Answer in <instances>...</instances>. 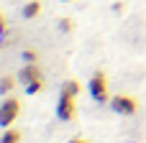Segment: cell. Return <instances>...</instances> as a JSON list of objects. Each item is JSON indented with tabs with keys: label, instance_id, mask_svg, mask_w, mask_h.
Masks as SVG:
<instances>
[{
	"label": "cell",
	"instance_id": "6da1fadb",
	"mask_svg": "<svg viewBox=\"0 0 146 143\" xmlns=\"http://www.w3.org/2000/svg\"><path fill=\"white\" fill-rule=\"evenodd\" d=\"M87 92L95 102H110L108 97V79H105V72H92L90 82H87Z\"/></svg>",
	"mask_w": 146,
	"mask_h": 143
},
{
	"label": "cell",
	"instance_id": "7a4b0ae2",
	"mask_svg": "<svg viewBox=\"0 0 146 143\" xmlns=\"http://www.w3.org/2000/svg\"><path fill=\"white\" fill-rule=\"evenodd\" d=\"M18 115H21V100L18 97H5L0 102V128L3 130L10 128L18 120Z\"/></svg>",
	"mask_w": 146,
	"mask_h": 143
},
{
	"label": "cell",
	"instance_id": "3957f363",
	"mask_svg": "<svg viewBox=\"0 0 146 143\" xmlns=\"http://www.w3.org/2000/svg\"><path fill=\"white\" fill-rule=\"evenodd\" d=\"M110 110H113L115 115L131 118V115H136V110H139V102H136L131 95H115V97H110Z\"/></svg>",
	"mask_w": 146,
	"mask_h": 143
},
{
	"label": "cell",
	"instance_id": "277c9868",
	"mask_svg": "<svg viewBox=\"0 0 146 143\" xmlns=\"http://www.w3.org/2000/svg\"><path fill=\"white\" fill-rule=\"evenodd\" d=\"M56 118H59L62 123H69V120L74 118V97L59 92V100H56Z\"/></svg>",
	"mask_w": 146,
	"mask_h": 143
},
{
	"label": "cell",
	"instance_id": "5b68a950",
	"mask_svg": "<svg viewBox=\"0 0 146 143\" xmlns=\"http://www.w3.org/2000/svg\"><path fill=\"white\" fill-rule=\"evenodd\" d=\"M36 79H41V69H38V64H23V69L18 72V82L28 84V82H36Z\"/></svg>",
	"mask_w": 146,
	"mask_h": 143
},
{
	"label": "cell",
	"instance_id": "8992f818",
	"mask_svg": "<svg viewBox=\"0 0 146 143\" xmlns=\"http://www.w3.org/2000/svg\"><path fill=\"white\" fill-rule=\"evenodd\" d=\"M41 13V3L38 0H28L26 5H23V10H21V15L26 18V20H31V18H36Z\"/></svg>",
	"mask_w": 146,
	"mask_h": 143
},
{
	"label": "cell",
	"instance_id": "52a82bcc",
	"mask_svg": "<svg viewBox=\"0 0 146 143\" xmlns=\"http://www.w3.org/2000/svg\"><path fill=\"white\" fill-rule=\"evenodd\" d=\"M80 90H82V87H80V82H77V79H67V82L62 84V95H69V97H77V95H80Z\"/></svg>",
	"mask_w": 146,
	"mask_h": 143
},
{
	"label": "cell",
	"instance_id": "ba28073f",
	"mask_svg": "<svg viewBox=\"0 0 146 143\" xmlns=\"http://www.w3.org/2000/svg\"><path fill=\"white\" fill-rule=\"evenodd\" d=\"M0 143H21V133L15 128H5V133L0 136Z\"/></svg>",
	"mask_w": 146,
	"mask_h": 143
},
{
	"label": "cell",
	"instance_id": "9c48e42d",
	"mask_svg": "<svg viewBox=\"0 0 146 143\" xmlns=\"http://www.w3.org/2000/svg\"><path fill=\"white\" fill-rule=\"evenodd\" d=\"M15 90V79L13 77H0V95H10Z\"/></svg>",
	"mask_w": 146,
	"mask_h": 143
},
{
	"label": "cell",
	"instance_id": "30bf717a",
	"mask_svg": "<svg viewBox=\"0 0 146 143\" xmlns=\"http://www.w3.org/2000/svg\"><path fill=\"white\" fill-rule=\"evenodd\" d=\"M41 90H44V77L36 79V82H28V84H26V95H38Z\"/></svg>",
	"mask_w": 146,
	"mask_h": 143
},
{
	"label": "cell",
	"instance_id": "8fae6325",
	"mask_svg": "<svg viewBox=\"0 0 146 143\" xmlns=\"http://www.w3.org/2000/svg\"><path fill=\"white\" fill-rule=\"evenodd\" d=\"M21 59H23L26 64H38V54H36L33 49H26V51H21Z\"/></svg>",
	"mask_w": 146,
	"mask_h": 143
},
{
	"label": "cell",
	"instance_id": "7c38bea8",
	"mask_svg": "<svg viewBox=\"0 0 146 143\" xmlns=\"http://www.w3.org/2000/svg\"><path fill=\"white\" fill-rule=\"evenodd\" d=\"M72 28H74L72 18H59V31H62V33H69Z\"/></svg>",
	"mask_w": 146,
	"mask_h": 143
},
{
	"label": "cell",
	"instance_id": "4fadbf2b",
	"mask_svg": "<svg viewBox=\"0 0 146 143\" xmlns=\"http://www.w3.org/2000/svg\"><path fill=\"white\" fill-rule=\"evenodd\" d=\"M8 33V26H5V18H3V13H0V38Z\"/></svg>",
	"mask_w": 146,
	"mask_h": 143
},
{
	"label": "cell",
	"instance_id": "5bb4252c",
	"mask_svg": "<svg viewBox=\"0 0 146 143\" xmlns=\"http://www.w3.org/2000/svg\"><path fill=\"white\" fill-rule=\"evenodd\" d=\"M113 10H115V13H123L126 5H123V3H113Z\"/></svg>",
	"mask_w": 146,
	"mask_h": 143
},
{
	"label": "cell",
	"instance_id": "9a60e30c",
	"mask_svg": "<svg viewBox=\"0 0 146 143\" xmlns=\"http://www.w3.org/2000/svg\"><path fill=\"white\" fill-rule=\"evenodd\" d=\"M69 143H87V141H82V138H72Z\"/></svg>",
	"mask_w": 146,
	"mask_h": 143
},
{
	"label": "cell",
	"instance_id": "2e32d148",
	"mask_svg": "<svg viewBox=\"0 0 146 143\" xmlns=\"http://www.w3.org/2000/svg\"><path fill=\"white\" fill-rule=\"evenodd\" d=\"M62 3H72V0H62Z\"/></svg>",
	"mask_w": 146,
	"mask_h": 143
}]
</instances>
